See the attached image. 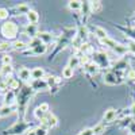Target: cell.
I'll list each match as a JSON object with an SVG mask.
<instances>
[{
    "mask_svg": "<svg viewBox=\"0 0 135 135\" xmlns=\"http://www.w3.org/2000/svg\"><path fill=\"white\" fill-rule=\"evenodd\" d=\"M32 93H34V91L31 89L30 85H26V86H22V88H20L19 96L16 97L18 112L20 114V118H25V112H26V108H27V104H28V100H30V97L32 96Z\"/></svg>",
    "mask_w": 135,
    "mask_h": 135,
    "instance_id": "cell-1",
    "label": "cell"
},
{
    "mask_svg": "<svg viewBox=\"0 0 135 135\" xmlns=\"http://www.w3.org/2000/svg\"><path fill=\"white\" fill-rule=\"evenodd\" d=\"M31 124L25 120H18L16 123H14L9 128H7L6 131H3V135H22V134H27V131H30Z\"/></svg>",
    "mask_w": 135,
    "mask_h": 135,
    "instance_id": "cell-2",
    "label": "cell"
},
{
    "mask_svg": "<svg viewBox=\"0 0 135 135\" xmlns=\"http://www.w3.org/2000/svg\"><path fill=\"white\" fill-rule=\"evenodd\" d=\"M0 32H2V35L6 38V39H15L16 38V34H18V26L16 23H14V22H4V23L2 25V27H0Z\"/></svg>",
    "mask_w": 135,
    "mask_h": 135,
    "instance_id": "cell-3",
    "label": "cell"
},
{
    "mask_svg": "<svg viewBox=\"0 0 135 135\" xmlns=\"http://www.w3.org/2000/svg\"><path fill=\"white\" fill-rule=\"evenodd\" d=\"M41 124L45 126L46 128H47V127H49V128H53V127H55V126L58 124V119H57V116H55L54 114H51V112H47L46 118L41 122Z\"/></svg>",
    "mask_w": 135,
    "mask_h": 135,
    "instance_id": "cell-4",
    "label": "cell"
},
{
    "mask_svg": "<svg viewBox=\"0 0 135 135\" xmlns=\"http://www.w3.org/2000/svg\"><path fill=\"white\" fill-rule=\"evenodd\" d=\"M30 86H31V89L34 92H38V91H47L49 89V85H47V83H46V80H31L30 81V84H28Z\"/></svg>",
    "mask_w": 135,
    "mask_h": 135,
    "instance_id": "cell-5",
    "label": "cell"
},
{
    "mask_svg": "<svg viewBox=\"0 0 135 135\" xmlns=\"http://www.w3.org/2000/svg\"><path fill=\"white\" fill-rule=\"evenodd\" d=\"M104 83L108 84V85H116V84H120L122 80H120V77L114 73V72H108L104 74Z\"/></svg>",
    "mask_w": 135,
    "mask_h": 135,
    "instance_id": "cell-6",
    "label": "cell"
},
{
    "mask_svg": "<svg viewBox=\"0 0 135 135\" xmlns=\"http://www.w3.org/2000/svg\"><path fill=\"white\" fill-rule=\"evenodd\" d=\"M15 103H16L15 92H14V91H8V92H6V95H4V100H3V105H9V107H12Z\"/></svg>",
    "mask_w": 135,
    "mask_h": 135,
    "instance_id": "cell-7",
    "label": "cell"
},
{
    "mask_svg": "<svg viewBox=\"0 0 135 135\" xmlns=\"http://www.w3.org/2000/svg\"><path fill=\"white\" fill-rule=\"evenodd\" d=\"M95 64L99 66H108V58L105 53H97L95 55Z\"/></svg>",
    "mask_w": 135,
    "mask_h": 135,
    "instance_id": "cell-8",
    "label": "cell"
},
{
    "mask_svg": "<svg viewBox=\"0 0 135 135\" xmlns=\"http://www.w3.org/2000/svg\"><path fill=\"white\" fill-rule=\"evenodd\" d=\"M45 70L43 68H34L31 70V80H43L45 78Z\"/></svg>",
    "mask_w": 135,
    "mask_h": 135,
    "instance_id": "cell-9",
    "label": "cell"
},
{
    "mask_svg": "<svg viewBox=\"0 0 135 135\" xmlns=\"http://www.w3.org/2000/svg\"><path fill=\"white\" fill-rule=\"evenodd\" d=\"M39 39H41V42L42 43H45V45H49V43H51L53 42V39H54V37L51 35L50 32H46V31H42V32H38V35H37Z\"/></svg>",
    "mask_w": 135,
    "mask_h": 135,
    "instance_id": "cell-10",
    "label": "cell"
},
{
    "mask_svg": "<svg viewBox=\"0 0 135 135\" xmlns=\"http://www.w3.org/2000/svg\"><path fill=\"white\" fill-rule=\"evenodd\" d=\"M116 119V111L114 108H109L104 112V116H103V122L105 123H111Z\"/></svg>",
    "mask_w": 135,
    "mask_h": 135,
    "instance_id": "cell-11",
    "label": "cell"
},
{
    "mask_svg": "<svg viewBox=\"0 0 135 135\" xmlns=\"http://www.w3.org/2000/svg\"><path fill=\"white\" fill-rule=\"evenodd\" d=\"M25 34H26L27 37H30L31 39L35 38L38 35V32H37V25H27L25 27Z\"/></svg>",
    "mask_w": 135,
    "mask_h": 135,
    "instance_id": "cell-12",
    "label": "cell"
},
{
    "mask_svg": "<svg viewBox=\"0 0 135 135\" xmlns=\"http://www.w3.org/2000/svg\"><path fill=\"white\" fill-rule=\"evenodd\" d=\"M18 76H19L20 80L30 81V78H31V70L27 69V68H22V69H19V72H18Z\"/></svg>",
    "mask_w": 135,
    "mask_h": 135,
    "instance_id": "cell-13",
    "label": "cell"
},
{
    "mask_svg": "<svg viewBox=\"0 0 135 135\" xmlns=\"http://www.w3.org/2000/svg\"><path fill=\"white\" fill-rule=\"evenodd\" d=\"M27 16V20H28V23L30 25H37L38 23V20H39V15L37 11H34V9H30L28 11V14L26 15Z\"/></svg>",
    "mask_w": 135,
    "mask_h": 135,
    "instance_id": "cell-14",
    "label": "cell"
},
{
    "mask_svg": "<svg viewBox=\"0 0 135 135\" xmlns=\"http://www.w3.org/2000/svg\"><path fill=\"white\" fill-rule=\"evenodd\" d=\"M99 69H100V66L97 65V64H95V62H89V64H86L85 65V70L89 73V74H96L97 72H99Z\"/></svg>",
    "mask_w": 135,
    "mask_h": 135,
    "instance_id": "cell-15",
    "label": "cell"
},
{
    "mask_svg": "<svg viewBox=\"0 0 135 135\" xmlns=\"http://www.w3.org/2000/svg\"><path fill=\"white\" fill-rule=\"evenodd\" d=\"M14 114V108L9 105H2L0 107V118H6Z\"/></svg>",
    "mask_w": 135,
    "mask_h": 135,
    "instance_id": "cell-16",
    "label": "cell"
},
{
    "mask_svg": "<svg viewBox=\"0 0 135 135\" xmlns=\"http://www.w3.org/2000/svg\"><path fill=\"white\" fill-rule=\"evenodd\" d=\"M68 7L72 11H78L83 7V2H80V0H70V2L68 3Z\"/></svg>",
    "mask_w": 135,
    "mask_h": 135,
    "instance_id": "cell-17",
    "label": "cell"
},
{
    "mask_svg": "<svg viewBox=\"0 0 135 135\" xmlns=\"http://www.w3.org/2000/svg\"><path fill=\"white\" fill-rule=\"evenodd\" d=\"M112 50H114L118 55H124V54L128 51V47H127V46H124V45H122V43H118V45H116V46H115L114 49H112Z\"/></svg>",
    "mask_w": 135,
    "mask_h": 135,
    "instance_id": "cell-18",
    "label": "cell"
},
{
    "mask_svg": "<svg viewBox=\"0 0 135 135\" xmlns=\"http://www.w3.org/2000/svg\"><path fill=\"white\" fill-rule=\"evenodd\" d=\"M46 51H47V45H45V43H42L41 46H38V47H35V49L31 50V53H32L34 55H42V54H45Z\"/></svg>",
    "mask_w": 135,
    "mask_h": 135,
    "instance_id": "cell-19",
    "label": "cell"
},
{
    "mask_svg": "<svg viewBox=\"0 0 135 135\" xmlns=\"http://www.w3.org/2000/svg\"><path fill=\"white\" fill-rule=\"evenodd\" d=\"M0 72H2V74L6 78H8V77H11V74L14 73V69H12V66H11V65H3L2 69H0Z\"/></svg>",
    "mask_w": 135,
    "mask_h": 135,
    "instance_id": "cell-20",
    "label": "cell"
},
{
    "mask_svg": "<svg viewBox=\"0 0 135 135\" xmlns=\"http://www.w3.org/2000/svg\"><path fill=\"white\" fill-rule=\"evenodd\" d=\"M6 81H7V85H8V88H9V91H12V89H16V88H19V81L16 80V78H12V77H8V78H6Z\"/></svg>",
    "mask_w": 135,
    "mask_h": 135,
    "instance_id": "cell-21",
    "label": "cell"
},
{
    "mask_svg": "<svg viewBox=\"0 0 135 135\" xmlns=\"http://www.w3.org/2000/svg\"><path fill=\"white\" fill-rule=\"evenodd\" d=\"M89 9L92 14H97L101 11V3L100 2H89Z\"/></svg>",
    "mask_w": 135,
    "mask_h": 135,
    "instance_id": "cell-22",
    "label": "cell"
},
{
    "mask_svg": "<svg viewBox=\"0 0 135 135\" xmlns=\"http://www.w3.org/2000/svg\"><path fill=\"white\" fill-rule=\"evenodd\" d=\"M80 57L78 55H72V57L69 58V62H68V66L72 68V69H74V68H77L78 65H80Z\"/></svg>",
    "mask_w": 135,
    "mask_h": 135,
    "instance_id": "cell-23",
    "label": "cell"
},
{
    "mask_svg": "<svg viewBox=\"0 0 135 135\" xmlns=\"http://www.w3.org/2000/svg\"><path fill=\"white\" fill-rule=\"evenodd\" d=\"M76 37L78 38V39H80V41H85L86 39V37H88V30L85 28V27H80V28H78V31H77V34H76Z\"/></svg>",
    "mask_w": 135,
    "mask_h": 135,
    "instance_id": "cell-24",
    "label": "cell"
},
{
    "mask_svg": "<svg viewBox=\"0 0 135 135\" xmlns=\"http://www.w3.org/2000/svg\"><path fill=\"white\" fill-rule=\"evenodd\" d=\"M27 47H28L27 43H25L23 41H15V42L12 43V49H14V50L22 51V50H25V49H27Z\"/></svg>",
    "mask_w": 135,
    "mask_h": 135,
    "instance_id": "cell-25",
    "label": "cell"
},
{
    "mask_svg": "<svg viewBox=\"0 0 135 135\" xmlns=\"http://www.w3.org/2000/svg\"><path fill=\"white\" fill-rule=\"evenodd\" d=\"M95 34H96V37H97L100 41H103V39L108 38L107 31H105L104 28H101V27H96V28H95Z\"/></svg>",
    "mask_w": 135,
    "mask_h": 135,
    "instance_id": "cell-26",
    "label": "cell"
},
{
    "mask_svg": "<svg viewBox=\"0 0 135 135\" xmlns=\"http://www.w3.org/2000/svg\"><path fill=\"white\" fill-rule=\"evenodd\" d=\"M42 45V42H41V39L38 38V37H35V38H32V39H30V42L27 43V46H28V49H35V47H38V46H41Z\"/></svg>",
    "mask_w": 135,
    "mask_h": 135,
    "instance_id": "cell-27",
    "label": "cell"
},
{
    "mask_svg": "<svg viewBox=\"0 0 135 135\" xmlns=\"http://www.w3.org/2000/svg\"><path fill=\"white\" fill-rule=\"evenodd\" d=\"M15 11L20 15V14H28V11H30V7L27 6V4H19V6H16L15 7Z\"/></svg>",
    "mask_w": 135,
    "mask_h": 135,
    "instance_id": "cell-28",
    "label": "cell"
},
{
    "mask_svg": "<svg viewBox=\"0 0 135 135\" xmlns=\"http://www.w3.org/2000/svg\"><path fill=\"white\" fill-rule=\"evenodd\" d=\"M128 66V62L123 58V60H119L115 65H114V68L115 69H118V70H123V69H126V68Z\"/></svg>",
    "mask_w": 135,
    "mask_h": 135,
    "instance_id": "cell-29",
    "label": "cell"
},
{
    "mask_svg": "<svg viewBox=\"0 0 135 135\" xmlns=\"http://www.w3.org/2000/svg\"><path fill=\"white\" fill-rule=\"evenodd\" d=\"M81 53H83V55H88L89 53H92V46L89 43H83L81 45V47L78 49Z\"/></svg>",
    "mask_w": 135,
    "mask_h": 135,
    "instance_id": "cell-30",
    "label": "cell"
},
{
    "mask_svg": "<svg viewBox=\"0 0 135 135\" xmlns=\"http://www.w3.org/2000/svg\"><path fill=\"white\" fill-rule=\"evenodd\" d=\"M34 116H35L38 120H41V122H42L45 118H46V112H43L39 107H37V108H35V111H34Z\"/></svg>",
    "mask_w": 135,
    "mask_h": 135,
    "instance_id": "cell-31",
    "label": "cell"
},
{
    "mask_svg": "<svg viewBox=\"0 0 135 135\" xmlns=\"http://www.w3.org/2000/svg\"><path fill=\"white\" fill-rule=\"evenodd\" d=\"M73 69L72 68H69V66H65L64 69H62V77L64 78H72L73 77Z\"/></svg>",
    "mask_w": 135,
    "mask_h": 135,
    "instance_id": "cell-32",
    "label": "cell"
},
{
    "mask_svg": "<svg viewBox=\"0 0 135 135\" xmlns=\"http://www.w3.org/2000/svg\"><path fill=\"white\" fill-rule=\"evenodd\" d=\"M93 135H100V134H103L104 132V123H99V124H96L93 128Z\"/></svg>",
    "mask_w": 135,
    "mask_h": 135,
    "instance_id": "cell-33",
    "label": "cell"
},
{
    "mask_svg": "<svg viewBox=\"0 0 135 135\" xmlns=\"http://www.w3.org/2000/svg\"><path fill=\"white\" fill-rule=\"evenodd\" d=\"M45 80H46V83H47L49 88H53L55 84L58 83V78L55 77V76H49V77H46V78H45Z\"/></svg>",
    "mask_w": 135,
    "mask_h": 135,
    "instance_id": "cell-34",
    "label": "cell"
},
{
    "mask_svg": "<svg viewBox=\"0 0 135 135\" xmlns=\"http://www.w3.org/2000/svg\"><path fill=\"white\" fill-rule=\"evenodd\" d=\"M101 43L105 45V46H108V47H111V49H114L116 45H118L114 39H111V38H105V39H103V41H101Z\"/></svg>",
    "mask_w": 135,
    "mask_h": 135,
    "instance_id": "cell-35",
    "label": "cell"
},
{
    "mask_svg": "<svg viewBox=\"0 0 135 135\" xmlns=\"http://www.w3.org/2000/svg\"><path fill=\"white\" fill-rule=\"evenodd\" d=\"M34 131H35V134L37 135H47V128L45 127V126H38V127H35L34 128Z\"/></svg>",
    "mask_w": 135,
    "mask_h": 135,
    "instance_id": "cell-36",
    "label": "cell"
},
{
    "mask_svg": "<svg viewBox=\"0 0 135 135\" xmlns=\"http://www.w3.org/2000/svg\"><path fill=\"white\" fill-rule=\"evenodd\" d=\"M9 49H12V45H11L9 42H2V43H0V51L6 53V51H8Z\"/></svg>",
    "mask_w": 135,
    "mask_h": 135,
    "instance_id": "cell-37",
    "label": "cell"
},
{
    "mask_svg": "<svg viewBox=\"0 0 135 135\" xmlns=\"http://www.w3.org/2000/svg\"><path fill=\"white\" fill-rule=\"evenodd\" d=\"M2 64L3 65H11L12 64V57H11L9 54H4L2 57Z\"/></svg>",
    "mask_w": 135,
    "mask_h": 135,
    "instance_id": "cell-38",
    "label": "cell"
},
{
    "mask_svg": "<svg viewBox=\"0 0 135 135\" xmlns=\"http://www.w3.org/2000/svg\"><path fill=\"white\" fill-rule=\"evenodd\" d=\"M9 15V11L7 8H0V19L2 20H6Z\"/></svg>",
    "mask_w": 135,
    "mask_h": 135,
    "instance_id": "cell-39",
    "label": "cell"
},
{
    "mask_svg": "<svg viewBox=\"0 0 135 135\" xmlns=\"http://www.w3.org/2000/svg\"><path fill=\"white\" fill-rule=\"evenodd\" d=\"M127 47H128V50L135 55V42L134 41H128V45H127Z\"/></svg>",
    "mask_w": 135,
    "mask_h": 135,
    "instance_id": "cell-40",
    "label": "cell"
},
{
    "mask_svg": "<svg viewBox=\"0 0 135 135\" xmlns=\"http://www.w3.org/2000/svg\"><path fill=\"white\" fill-rule=\"evenodd\" d=\"M39 108L43 111V112H46V114H47V112H50L49 109H50V107H49V104L47 103H42L41 105H39Z\"/></svg>",
    "mask_w": 135,
    "mask_h": 135,
    "instance_id": "cell-41",
    "label": "cell"
},
{
    "mask_svg": "<svg viewBox=\"0 0 135 135\" xmlns=\"http://www.w3.org/2000/svg\"><path fill=\"white\" fill-rule=\"evenodd\" d=\"M127 78L128 80H135V70L134 69H130L127 72Z\"/></svg>",
    "mask_w": 135,
    "mask_h": 135,
    "instance_id": "cell-42",
    "label": "cell"
},
{
    "mask_svg": "<svg viewBox=\"0 0 135 135\" xmlns=\"http://www.w3.org/2000/svg\"><path fill=\"white\" fill-rule=\"evenodd\" d=\"M128 132H130V135H135V122H132L128 126Z\"/></svg>",
    "mask_w": 135,
    "mask_h": 135,
    "instance_id": "cell-43",
    "label": "cell"
},
{
    "mask_svg": "<svg viewBox=\"0 0 135 135\" xmlns=\"http://www.w3.org/2000/svg\"><path fill=\"white\" fill-rule=\"evenodd\" d=\"M78 135H93V131H92V128H86V130L81 131Z\"/></svg>",
    "mask_w": 135,
    "mask_h": 135,
    "instance_id": "cell-44",
    "label": "cell"
},
{
    "mask_svg": "<svg viewBox=\"0 0 135 135\" xmlns=\"http://www.w3.org/2000/svg\"><path fill=\"white\" fill-rule=\"evenodd\" d=\"M27 135H37V134H35V131H34V128H32V130L27 131Z\"/></svg>",
    "mask_w": 135,
    "mask_h": 135,
    "instance_id": "cell-45",
    "label": "cell"
},
{
    "mask_svg": "<svg viewBox=\"0 0 135 135\" xmlns=\"http://www.w3.org/2000/svg\"><path fill=\"white\" fill-rule=\"evenodd\" d=\"M3 81H6V77L2 74V72H0V83H3Z\"/></svg>",
    "mask_w": 135,
    "mask_h": 135,
    "instance_id": "cell-46",
    "label": "cell"
},
{
    "mask_svg": "<svg viewBox=\"0 0 135 135\" xmlns=\"http://www.w3.org/2000/svg\"><path fill=\"white\" fill-rule=\"evenodd\" d=\"M131 112H132V115L135 116V103H134V105L131 107Z\"/></svg>",
    "mask_w": 135,
    "mask_h": 135,
    "instance_id": "cell-47",
    "label": "cell"
}]
</instances>
